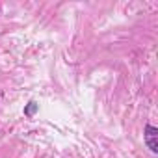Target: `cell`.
Instances as JSON below:
<instances>
[{"instance_id": "cell-1", "label": "cell", "mask_w": 158, "mask_h": 158, "mask_svg": "<svg viewBox=\"0 0 158 158\" xmlns=\"http://www.w3.org/2000/svg\"><path fill=\"white\" fill-rule=\"evenodd\" d=\"M143 136H145V143L151 149V152H156L158 151V128L152 125H147L143 130Z\"/></svg>"}]
</instances>
